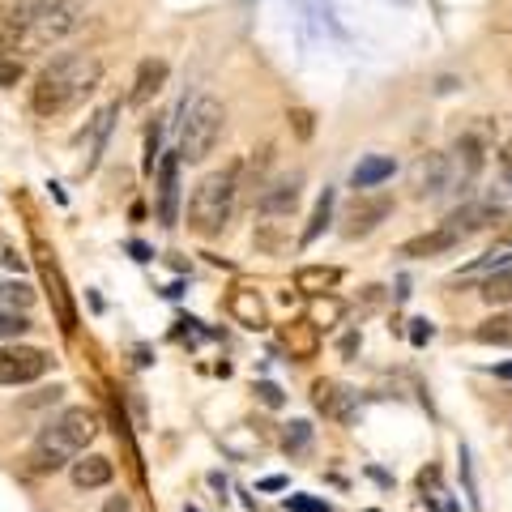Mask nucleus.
I'll return each instance as SVG.
<instances>
[{
  "instance_id": "obj_18",
  "label": "nucleus",
  "mask_w": 512,
  "mask_h": 512,
  "mask_svg": "<svg viewBox=\"0 0 512 512\" xmlns=\"http://www.w3.org/2000/svg\"><path fill=\"white\" fill-rule=\"evenodd\" d=\"M231 316H235L244 329H265V325H269L265 299L256 295V291H235V295H231Z\"/></svg>"
},
{
  "instance_id": "obj_16",
  "label": "nucleus",
  "mask_w": 512,
  "mask_h": 512,
  "mask_svg": "<svg viewBox=\"0 0 512 512\" xmlns=\"http://www.w3.org/2000/svg\"><path fill=\"white\" fill-rule=\"evenodd\" d=\"M282 342L291 346V359H316V350H320V329L312 325L308 316L291 320V325H282Z\"/></svg>"
},
{
  "instance_id": "obj_20",
  "label": "nucleus",
  "mask_w": 512,
  "mask_h": 512,
  "mask_svg": "<svg viewBox=\"0 0 512 512\" xmlns=\"http://www.w3.org/2000/svg\"><path fill=\"white\" fill-rule=\"evenodd\" d=\"M43 282L52 286V299H56V312H60V329L73 333V329H77V312H73V303H69V291H64L60 269H56L52 261H43Z\"/></svg>"
},
{
  "instance_id": "obj_32",
  "label": "nucleus",
  "mask_w": 512,
  "mask_h": 512,
  "mask_svg": "<svg viewBox=\"0 0 512 512\" xmlns=\"http://www.w3.org/2000/svg\"><path fill=\"white\" fill-rule=\"evenodd\" d=\"M500 171H504V180H508V188H512V137L500 146Z\"/></svg>"
},
{
  "instance_id": "obj_38",
  "label": "nucleus",
  "mask_w": 512,
  "mask_h": 512,
  "mask_svg": "<svg viewBox=\"0 0 512 512\" xmlns=\"http://www.w3.org/2000/svg\"><path fill=\"white\" fill-rule=\"evenodd\" d=\"M495 376H504V380H512V363H504V367H495Z\"/></svg>"
},
{
  "instance_id": "obj_31",
  "label": "nucleus",
  "mask_w": 512,
  "mask_h": 512,
  "mask_svg": "<svg viewBox=\"0 0 512 512\" xmlns=\"http://www.w3.org/2000/svg\"><path fill=\"white\" fill-rule=\"evenodd\" d=\"M431 338H436V325H431V320H414L410 342H414V346H423V342H431Z\"/></svg>"
},
{
  "instance_id": "obj_3",
  "label": "nucleus",
  "mask_w": 512,
  "mask_h": 512,
  "mask_svg": "<svg viewBox=\"0 0 512 512\" xmlns=\"http://www.w3.org/2000/svg\"><path fill=\"white\" fill-rule=\"evenodd\" d=\"M235 201H239V167L210 171L188 197V231L201 239L222 235L235 214Z\"/></svg>"
},
{
  "instance_id": "obj_8",
  "label": "nucleus",
  "mask_w": 512,
  "mask_h": 512,
  "mask_svg": "<svg viewBox=\"0 0 512 512\" xmlns=\"http://www.w3.org/2000/svg\"><path fill=\"white\" fill-rule=\"evenodd\" d=\"M299 188H303V175H278V180H269L261 188V197H256V210L265 218H291L295 205H299Z\"/></svg>"
},
{
  "instance_id": "obj_35",
  "label": "nucleus",
  "mask_w": 512,
  "mask_h": 512,
  "mask_svg": "<svg viewBox=\"0 0 512 512\" xmlns=\"http://www.w3.org/2000/svg\"><path fill=\"white\" fill-rule=\"evenodd\" d=\"M355 350H359V338H355V333H350V338H342V355L350 359V355H355Z\"/></svg>"
},
{
  "instance_id": "obj_24",
  "label": "nucleus",
  "mask_w": 512,
  "mask_h": 512,
  "mask_svg": "<svg viewBox=\"0 0 512 512\" xmlns=\"http://www.w3.org/2000/svg\"><path fill=\"white\" fill-rule=\"evenodd\" d=\"M35 303V291L26 282H0V308L5 312H26Z\"/></svg>"
},
{
  "instance_id": "obj_12",
  "label": "nucleus",
  "mask_w": 512,
  "mask_h": 512,
  "mask_svg": "<svg viewBox=\"0 0 512 512\" xmlns=\"http://www.w3.org/2000/svg\"><path fill=\"white\" fill-rule=\"evenodd\" d=\"M69 478L77 491H99L116 478V466H111V457H103V453H86V457L69 461Z\"/></svg>"
},
{
  "instance_id": "obj_28",
  "label": "nucleus",
  "mask_w": 512,
  "mask_h": 512,
  "mask_svg": "<svg viewBox=\"0 0 512 512\" xmlns=\"http://www.w3.org/2000/svg\"><path fill=\"white\" fill-rule=\"evenodd\" d=\"M22 82V56L0 52V86H18Z\"/></svg>"
},
{
  "instance_id": "obj_37",
  "label": "nucleus",
  "mask_w": 512,
  "mask_h": 512,
  "mask_svg": "<svg viewBox=\"0 0 512 512\" xmlns=\"http://www.w3.org/2000/svg\"><path fill=\"white\" fill-rule=\"evenodd\" d=\"M261 487H265V491H282V487H286V478H278V474H274V478H265Z\"/></svg>"
},
{
  "instance_id": "obj_15",
  "label": "nucleus",
  "mask_w": 512,
  "mask_h": 512,
  "mask_svg": "<svg viewBox=\"0 0 512 512\" xmlns=\"http://www.w3.org/2000/svg\"><path fill=\"white\" fill-rule=\"evenodd\" d=\"M461 244V239L448 231V227H436V231H427V235H414L402 244V256H410V261H427V256H440V252H453Z\"/></svg>"
},
{
  "instance_id": "obj_19",
  "label": "nucleus",
  "mask_w": 512,
  "mask_h": 512,
  "mask_svg": "<svg viewBox=\"0 0 512 512\" xmlns=\"http://www.w3.org/2000/svg\"><path fill=\"white\" fill-rule=\"evenodd\" d=\"M393 171H397L393 158H384V154H367L363 163L355 167V175H350V184H355V188H376V184H384V180H393Z\"/></svg>"
},
{
  "instance_id": "obj_27",
  "label": "nucleus",
  "mask_w": 512,
  "mask_h": 512,
  "mask_svg": "<svg viewBox=\"0 0 512 512\" xmlns=\"http://www.w3.org/2000/svg\"><path fill=\"white\" fill-rule=\"evenodd\" d=\"M308 440H312V427L303 423V419L282 431V444H286V448H295V453H299V448H308Z\"/></svg>"
},
{
  "instance_id": "obj_1",
  "label": "nucleus",
  "mask_w": 512,
  "mask_h": 512,
  "mask_svg": "<svg viewBox=\"0 0 512 512\" xmlns=\"http://www.w3.org/2000/svg\"><path fill=\"white\" fill-rule=\"evenodd\" d=\"M103 82V60L90 56V52H64L56 56L47 69L35 77V90H30V107L35 116L52 120L64 116V111L82 107L94 90Z\"/></svg>"
},
{
  "instance_id": "obj_7",
  "label": "nucleus",
  "mask_w": 512,
  "mask_h": 512,
  "mask_svg": "<svg viewBox=\"0 0 512 512\" xmlns=\"http://www.w3.org/2000/svg\"><path fill=\"white\" fill-rule=\"evenodd\" d=\"M312 402L333 423H355V414H359V397L338 380H316L312 384Z\"/></svg>"
},
{
  "instance_id": "obj_14",
  "label": "nucleus",
  "mask_w": 512,
  "mask_h": 512,
  "mask_svg": "<svg viewBox=\"0 0 512 512\" xmlns=\"http://www.w3.org/2000/svg\"><path fill=\"white\" fill-rule=\"evenodd\" d=\"M448 154H427L419 158V167H414V188H419V197H440L448 188Z\"/></svg>"
},
{
  "instance_id": "obj_5",
  "label": "nucleus",
  "mask_w": 512,
  "mask_h": 512,
  "mask_svg": "<svg viewBox=\"0 0 512 512\" xmlns=\"http://www.w3.org/2000/svg\"><path fill=\"white\" fill-rule=\"evenodd\" d=\"M86 22V0H47L43 13L26 26V47H47L69 39Z\"/></svg>"
},
{
  "instance_id": "obj_21",
  "label": "nucleus",
  "mask_w": 512,
  "mask_h": 512,
  "mask_svg": "<svg viewBox=\"0 0 512 512\" xmlns=\"http://www.w3.org/2000/svg\"><path fill=\"white\" fill-rule=\"evenodd\" d=\"M474 338L483 346H512V312H495L474 329Z\"/></svg>"
},
{
  "instance_id": "obj_10",
  "label": "nucleus",
  "mask_w": 512,
  "mask_h": 512,
  "mask_svg": "<svg viewBox=\"0 0 512 512\" xmlns=\"http://www.w3.org/2000/svg\"><path fill=\"white\" fill-rule=\"evenodd\" d=\"M389 214H393V201H389V197H363V201L350 205V214H346V222H342V235H346V239L372 235Z\"/></svg>"
},
{
  "instance_id": "obj_25",
  "label": "nucleus",
  "mask_w": 512,
  "mask_h": 512,
  "mask_svg": "<svg viewBox=\"0 0 512 512\" xmlns=\"http://www.w3.org/2000/svg\"><path fill=\"white\" fill-rule=\"evenodd\" d=\"M478 295H483V299L491 303V308H495V303H512V269H500L495 278H487V282H483V291H478Z\"/></svg>"
},
{
  "instance_id": "obj_9",
  "label": "nucleus",
  "mask_w": 512,
  "mask_h": 512,
  "mask_svg": "<svg viewBox=\"0 0 512 512\" xmlns=\"http://www.w3.org/2000/svg\"><path fill=\"white\" fill-rule=\"evenodd\" d=\"M158 222L163 227L180 222V154L158 158Z\"/></svg>"
},
{
  "instance_id": "obj_29",
  "label": "nucleus",
  "mask_w": 512,
  "mask_h": 512,
  "mask_svg": "<svg viewBox=\"0 0 512 512\" xmlns=\"http://www.w3.org/2000/svg\"><path fill=\"white\" fill-rule=\"evenodd\" d=\"M291 128H295L299 141H308V137H312V111H308V107H295V111H291Z\"/></svg>"
},
{
  "instance_id": "obj_34",
  "label": "nucleus",
  "mask_w": 512,
  "mask_h": 512,
  "mask_svg": "<svg viewBox=\"0 0 512 512\" xmlns=\"http://www.w3.org/2000/svg\"><path fill=\"white\" fill-rule=\"evenodd\" d=\"M154 163H158V124L150 128V141H146V171H154Z\"/></svg>"
},
{
  "instance_id": "obj_13",
  "label": "nucleus",
  "mask_w": 512,
  "mask_h": 512,
  "mask_svg": "<svg viewBox=\"0 0 512 512\" xmlns=\"http://www.w3.org/2000/svg\"><path fill=\"white\" fill-rule=\"evenodd\" d=\"M500 205L495 201H474V205H461L457 214H448V222L444 227L453 231L457 239H466V235H474V231H483V227H491V222H500Z\"/></svg>"
},
{
  "instance_id": "obj_2",
  "label": "nucleus",
  "mask_w": 512,
  "mask_h": 512,
  "mask_svg": "<svg viewBox=\"0 0 512 512\" xmlns=\"http://www.w3.org/2000/svg\"><path fill=\"white\" fill-rule=\"evenodd\" d=\"M94 436H99L94 410H86V406L60 410L56 419L35 436V444H30V466H35L39 474H56V470L69 466L73 457H82Z\"/></svg>"
},
{
  "instance_id": "obj_22",
  "label": "nucleus",
  "mask_w": 512,
  "mask_h": 512,
  "mask_svg": "<svg viewBox=\"0 0 512 512\" xmlns=\"http://www.w3.org/2000/svg\"><path fill=\"white\" fill-rule=\"evenodd\" d=\"M342 316H346V303L333 295V291H329V295H312V312H308V320H312L316 329H333Z\"/></svg>"
},
{
  "instance_id": "obj_23",
  "label": "nucleus",
  "mask_w": 512,
  "mask_h": 512,
  "mask_svg": "<svg viewBox=\"0 0 512 512\" xmlns=\"http://www.w3.org/2000/svg\"><path fill=\"white\" fill-rule=\"evenodd\" d=\"M329 218H333V188L320 192V201H316V210H312V222H308V227H303V248L316 244L320 231L329 227Z\"/></svg>"
},
{
  "instance_id": "obj_11",
  "label": "nucleus",
  "mask_w": 512,
  "mask_h": 512,
  "mask_svg": "<svg viewBox=\"0 0 512 512\" xmlns=\"http://www.w3.org/2000/svg\"><path fill=\"white\" fill-rule=\"evenodd\" d=\"M167 77H171V69H167V60H141L137 64V73H133V90H128V107H150L158 94H163V86H167Z\"/></svg>"
},
{
  "instance_id": "obj_17",
  "label": "nucleus",
  "mask_w": 512,
  "mask_h": 512,
  "mask_svg": "<svg viewBox=\"0 0 512 512\" xmlns=\"http://www.w3.org/2000/svg\"><path fill=\"white\" fill-rule=\"evenodd\" d=\"M338 282H342V269H333V265H303L295 274V291H303V295H329Z\"/></svg>"
},
{
  "instance_id": "obj_4",
  "label": "nucleus",
  "mask_w": 512,
  "mask_h": 512,
  "mask_svg": "<svg viewBox=\"0 0 512 512\" xmlns=\"http://www.w3.org/2000/svg\"><path fill=\"white\" fill-rule=\"evenodd\" d=\"M222 133H227V107H222L214 94H201L184 107V120H180V163H205L214 150Z\"/></svg>"
},
{
  "instance_id": "obj_33",
  "label": "nucleus",
  "mask_w": 512,
  "mask_h": 512,
  "mask_svg": "<svg viewBox=\"0 0 512 512\" xmlns=\"http://www.w3.org/2000/svg\"><path fill=\"white\" fill-rule=\"evenodd\" d=\"M256 393H261V402H265V406H282L278 384H256Z\"/></svg>"
},
{
  "instance_id": "obj_30",
  "label": "nucleus",
  "mask_w": 512,
  "mask_h": 512,
  "mask_svg": "<svg viewBox=\"0 0 512 512\" xmlns=\"http://www.w3.org/2000/svg\"><path fill=\"white\" fill-rule=\"evenodd\" d=\"M291 512H329V504L325 500H312V495H291Z\"/></svg>"
},
{
  "instance_id": "obj_26",
  "label": "nucleus",
  "mask_w": 512,
  "mask_h": 512,
  "mask_svg": "<svg viewBox=\"0 0 512 512\" xmlns=\"http://www.w3.org/2000/svg\"><path fill=\"white\" fill-rule=\"evenodd\" d=\"M22 333H30V320L22 312H0V342H18Z\"/></svg>"
},
{
  "instance_id": "obj_6",
  "label": "nucleus",
  "mask_w": 512,
  "mask_h": 512,
  "mask_svg": "<svg viewBox=\"0 0 512 512\" xmlns=\"http://www.w3.org/2000/svg\"><path fill=\"white\" fill-rule=\"evenodd\" d=\"M47 350L39 346H22V342H13V346H0V384H9V389H18V384H30V380H39L47 372Z\"/></svg>"
},
{
  "instance_id": "obj_36",
  "label": "nucleus",
  "mask_w": 512,
  "mask_h": 512,
  "mask_svg": "<svg viewBox=\"0 0 512 512\" xmlns=\"http://www.w3.org/2000/svg\"><path fill=\"white\" fill-rule=\"evenodd\" d=\"M103 512H128V500H124V495H116V500H111Z\"/></svg>"
}]
</instances>
